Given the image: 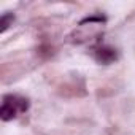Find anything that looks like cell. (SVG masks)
<instances>
[{
	"instance_id": "6da1fadb",
	"label": "cell",
	"mask_w": 135,
	"mask_h": 135,
	"mask_svg": "<svg viewBox=\"0 0 135 135\" xmlns=\"http://www.w3.org/2000/svg\"><path fill=\"white\" fill-rule=\"evenodd\" d=\"M29 110V100L19 95H5L3 103L0 107V118L2 121H11L19 113Z\"/></svg>"
},
{
	"instance_id": "7a4b0ae2",
	"label": "cell",
	"mask_w": 135,
	"mask_h": 135,
	"mask_svg": "<svg viewBox=\"0 0 135 135\" xmlns=\"http://www.w3.org/2000/svg\"><path fill=\"white\" fill-rule=\"evenodd\" d=\"M94 59L102 65H110L118 60V51L111 46H99L94 51Z\"/></svg>"
},
{
	"instance_id": "3957f363",
	"label": "cell",
	"mask_w": 135,
	"mask_h": 135,
	"mask_svg": "<svg viewBox=\"0 0 135 135\" xmlns=\"http://www.w3.org/2000/svg\"><path fill=\"white\" fill-rule=\"evenodd\" d=\"M13 21H15V15H11V13H7V15H3L2 18H0V32H5L11 24H13Z\"/></svg>"
}]
</instances>
